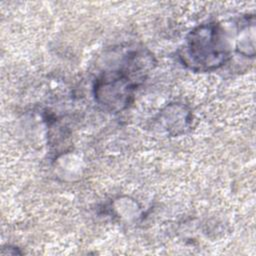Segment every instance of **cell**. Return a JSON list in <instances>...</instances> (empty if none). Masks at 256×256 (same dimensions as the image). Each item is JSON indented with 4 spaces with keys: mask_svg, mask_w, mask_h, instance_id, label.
Here are the masks:
<instances>
[{
    "mask_svg": "<svg viewBox=\"0 0 256 256\" xmlns=\"http://www.w3.org/2000/svg\"><path fill=\"white\" fill-rule=\"evenodd\" d=\"M152 59L151 53L143 48L128 51L118 67L103 71L95 79L93 89L97 103L110 112L126 109L134 91L151 70Z\"/></svg>",
    "mask_w": 256,
    "mask_h": 256,
    "instance_id": "obj_1",
    "label": "cell"
},
{
    "mask_svg": "<svg viewBox=\"0 0 256 256\" xmlns=\"http://www.w3.org/2000/svg\"><path fill=\"white\" fill-rule=\"evenodd\" d=\"M178 57L194 72H210L222 67L230 59V52L221 26L209 22L194 28L186 36Z\"/></svg>",
    "mask_w": 256,
    "mask_h": 256,
    "instance_id": "obj_2",
    "label": "cell"
}]
</instances>
